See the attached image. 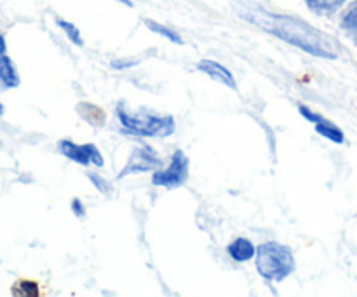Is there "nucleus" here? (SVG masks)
I'll use <instances>...</instances> for the list:
<instances>
[{
  "label": "nucleus",
  "instance_id": "f257e3e1",
  "mask_svg": "<svg viewBox=\"0 0 357 297\" xmlns=\"http://www.w3.org/2000/svg\"><path fill=\"white\" fill-rule=\"evenodd\" d=\"M240 18L252 23L254 26L263 32L312 54V56L324 58V60H336L338 58V46L335 40L329 39L321 30L314 29L300 18L287 15H275L257 6H245L236 9Z\"/></svg>",
  "mask_w": 357,
  "mask_h": 297
},
{
  "label": "nucleus",
  "instance_id": "f03ea898",
  "mask_svg": "<svg viewBox=\"0 0 357 297\" xmlns=\"http://www.w3.org/2000/svg\"><path fill=\"white\" fill-rule=\"evenodd\" d=\"M116 118L123 131L135 136H170L177 128L174 115L160 114L146 107L130 109L128 105L118 104Z\"/></svg>",
  "mask_w": 357,
  "mask_h": 297
},
{
  "label": "nucleus",
  "instance_id": "7ed1b4c3",
  "mask_svg": "<svg viewBox=\"0 0 357 297\" xmlns=\"http://www.w3.org/2000/svg\"><path fill=\"white\" fill-rule=\"evenodd\" d=\"M256 269L268 282H282L296 269V259L287 245L268 241L256 247Z\"/></svg>",
  "mask_w": 357,
  "mask_h": 297
},
{
  "label": "nucleus",
  "instance_id": "20e7f679",
  "mask_svg": "<svg viewBox=\"0 0 357 297\" xmlns=\"http://www.w3.org/2000/svg\"><path fill=\"white\" fill-rule=\"evenodd\" d=\"M190 179V158L184 151L177 149V151L172 154L170 163H168L167 168H161L153 172L151 177V182L156 187H163V189L174 191L183 187L184 184Z\"/></svg>",
  "mask_w": 357,
  "mask_h": 297
},
{
  "label": "nucleus",
  "instance_id": "39448f33",
  "mask_svg": "<svg viewBox=\"0 0 357 297\" xmlns=\"http://www.w3.org/2000/svg\"><path fill=\"white\" fill-rule=\"evenodd\" d=\"M163 165L161 158L158 152L154 151L151 145H139L132 151V154L126 159L125 166L121 172L118 173V180L126 179L130 175H137V173H147V172H156L160 166Z\"/></svg>",
  "mask_w": 357,
  "mask_h": 297
},
{
  "label": "nucleus",
  "instance_id": "423d86ee",
  "mask_svg": "<svg viewBox=\"0 0 357 297\" xmlns=\"http://www.w3.org/2000/svg\"><path fill=\"white\" fill-rule=\"evenodd\" d=\"M58 151H60L61 156L74 161L75 165H93L97 168L104 166V156H102V152L98 151V147L95 143H82V145H79V143L72 142V140L61 138L58 142Z\"/></svg>",
  "mask_w": 357,
  "mask_h": 297
},
{
  "label": "nucleus",
  "instance_id": "0eeeda50",
  "mask_svg": "<svg viewBox=\"0 0 357 297\" xmlns=\"http://www.w3.org/2000/svg\"><path fill=\"white\" fill-rule=\"evenodd\" d=\"M197 68L202 72V74H205V76L211 77L212 81H215V83H219V84H222V86L229 88V90L236 91L235 76H233L231 70H229V68H226L225 65L218 63V61H214V60H202V61H198Z\"/></svg>",
  "mask_w": 357,
  "mask_h": 297
},
{
  "label": "nucleus",
  "instance_id": "6e6552de",
  "mask_svg": "<svg viewBox=\"0 0 357 297\" xmlns=\"http://www.w3.org/2000/svg\"><path fill=\"white\" fill-rule=\"evenodd\" d=\"M20 76L16 72L15 63L9 56L2 54L0 56V88L2 90H15V88L20 86Z\"/></svg>",
  "mask_w": 357,
  "mask_h": 297
},
{
  "label": "nucleus",
  "instance_id": "1a4fd4ad",
  "mask_svg": "<svg viewBox=\"0 0 357 297\" xmlns=\"http://www.w3.org/2000/svg\"><path fill=\"white\" fill-rule=\"evenodd\" d=\"M228 255L235 262H247L256 255V247L247 238H236L228 245Z\"/></svg>",
  "mask_w": 357,
  "mask_h": 297
},
{
  "label": "nucleus",
  "instance_id": "9d476101",
  "mask_svg": "<svg viewBox=\"0 0 357 297\" xmlns=\"http://www.w3.org/2000/svg\"><path fill=\"white\" fill-rule=\"evenodd\" d=\"M315 131H317L321 136H324V138L331 140V142H335V143L345 142V135H343L342 129L324 118H322L319 122H315Z\"/></svg>",
  "mask_w": 357,
  "mask_h": 297
},
{
  "label": "nucleus",
  "instance_id": "9b49d317",
  "mask_svg": "<svg viewBox=\"0 0 357 297\" xmlns=\"http://www.w3.org/2000/svg\"><path fill=\"white\" fill-rule=\"evenodd\" d=\"M305 2H307V8L317 15H333L347 0H305Z\"/></svg>",
  "mask_w": 357,
  "mask_h": 297
},
{
  "label": "nucleus",
  "instance_id": "f8f14e48",
  "mask_svg": "<svg viewBox=\"0 0 357 297\" xmlns=\"http://www.w3.org/2000/svg\"><path fill=\"white\" fill-rule=\"evenodd\" d=\"M342 30L350 37V39L357 42V0L354 4H350V8L347 9V13L343 15Z\"/></svg>",
  "mask_w": 357,
  "mask_h": 297
},
{
  "label": "nucleus",
  "instance_id": "ddd939ff",
  "mask_svg": "<svg viewBox=\"0 0 357 297\" xmlns=\"http://www.w3.org/2000/svg\"><path fill=\"white\" fill-rule=\"evenodd\" d=\"M144 23H146V26L151 30V32L158 33L160 37H165L167 40H170V42H174V44H178V46L183 44V39H181V35H178L177 32H174L172 29H168V26L161 25V23L154 22V19H146Z\"/></svg>",
  "mask_w": 357,
  "mask_h": 297
},
{
  "label": "nucleus",
  "instance_id": "4468645a",
  "mask_svg": "<svg viewBox=\"0 0 357 297\" xmlns=\"http://www.w3.org/2000/svg\"><path fill=\"white\" fill-rule=\"evenodd\" d=\"M56 25L60 26L65 33H67L68 40H70L72 44H75V46H79V47L84 44L81 39V32H79V29L74 25V23L67 22V19H56Z\"/></svg>",
  "mask_w": 357,
  "mask_h": 297
},
{
  "label": "nucleus",
  "instance_id": "2eb2a0df",
  "mask_svg": "<svg viewBox=\"0 0 357 297\" xmlns=\"http://www.w3.org/2000/svg\"><path fill=\"white\" fill-rule=\"evenodd\" d=\"M16 287H22L25 290H20L16 292V296H26V297H36L39 296V285L36 282H30V280H22Z\"/></svg>",
  "mask_w": 357,
  "mask_h": 297
},
{
  "label": "nucleus",
  "instance_id": "dca6fc26",
  "mask_svg": "<svg viewBox=\"0 0 357 297\" xmlns=\"http://www.w3.org/2000/svg\"><path fill=\"white\" fill-rule=\"evenodd\" d=\"M88 179L91 180V182H93L95 186H97V189L100 191V193L107 194L109 191H111V184H109L105 179H102L100 175H97V173H88Z\"/></svg>",
  "mask_w": 357,
  "mask_h": 297
},
{
  "label": "nucleus",
  "instance_id": "f3484780",
  "mask_svg": "<svg viewBox=\"0 0 357 297\" xmlns=\"http://www.w3.org/2000/svg\"><path fill=\"white\" fill-rule=\"evenodd\" d=\"M298 111H300V114L303 115L305 119H307V121H310V122H319L322 119V115L321 114H317V112H314L312 111L310 107H307V105H298Z\"/></svg>",
  "mask_w": 357,
  "mask_h": 297
},
{
  "label": "nucleus",
  "instance_id": "a211bd4d",
  "mask_svg": "<svg viewBox=\"0 0 357 297\" xmlns=\"http://www.w3.org/2000/svg\"><path fill=\"white\" fill-rule=\"evenodd\" d=\"M72 211H74V215L77 218H82L86 215V210H84V204H82V201L79 200V198H74L72 200V204H70Z\"/></svg>",
  "mask_w": 357,
  "mask_h": 297
},
{
  "label": "nucleus",
  "instance_id": "6ab92c4d",
  "mask_svg": "<svg viewBox=\"0 0 357 297\" xmlns=\"http://www.w3.org/2000/svg\"><path fill=\"white\" fill-rule=\"evenodd\" d=\"M6 51H8V42H6V37L0 33V56L6 54Z\"/></svg>",
  "mask_w": 357,
  "mask_h": 297
},
{
  "label": "nucleus",
  "instance_id": "aec40b11",
  "mask_svg": "<svg viewBox=\"0 0 357 297\" xmlns=\"http://www.w3.org/2000/svg\"><path fill=\"white\" fill-rule=\"evenodd\" d=\"M116 2H119V4H125L126 8H133L132 0H116Z\"/></svg>",
  "mask_w": 357,
  "mask_h": 297
},
{
  "label": "nucleus",
  "instance_id": "412c9836",
  "mask_svg": "<svg viewBox=\"0 0 357 297\" xmlns=\"http://www.w3.org/2000/svg\"><path fill=\"white\" fill-rule=\"evenodd\" d=\"M2 114H4V105L0 104V115H2Z\"/></svg>",
  "mask_w": 357,
  "mask_h": 297
}]
</instances>
